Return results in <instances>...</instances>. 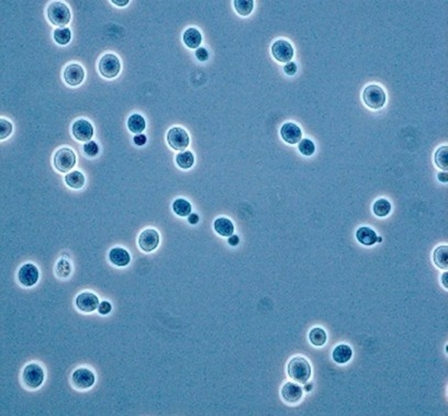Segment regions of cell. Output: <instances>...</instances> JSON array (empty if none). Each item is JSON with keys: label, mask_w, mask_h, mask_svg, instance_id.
<instances>
[{"label": "cell", "mask_w": 448, "mask_h": 416, "mask_svg": "<svg viewBox=\"0 0 448 416\" xmlns=\"http://www.w3.org/2000/svg\"><path fill=\"white\" fill-rule=\"evenodd\" d=\"M196 57L200 62H206L209 58V52L204 47H199L196 51Z\"/></svg>", "instance_id": "obj_36"}, {"label": "cell", "mask_w": 448, "mask_h": 416, "mask_svg": "<svg viewBox=\"0 0 448 416\" xmlns=\"http://www.w3.org/2000/svg\"><path fill=\"white\" fill-rule=\"evenodd\" d=\"M298 149L303 156H312L315 151V145L310 139H302L299 142Z\"/></svg>", "instance_id": "obj_32"}, {"label": "cell", "mask_w": 448, "mask_h": 416, "mask_svg": "<svg viewBox=\"0 0 448 416\" xmlns=\"http://www.w3.org/2000/svg\"><path fill=\"white\" fill-rule=\"evenodd\" d=\"M112 3H114L116 4V6H120V7H124L126 6V4H129V0H112L111 1Z\"/></svg>", "instance_id": "obj_42"}, {"label": "cell", "mask_w": 448, "mask_h": 416, "mask_svg": "<svg viewBox=\"0 0 448 416\" xmlns=\"http://www.w3.org/2000/svg\"><path fill=\"white\" fill-rule=\"evenodd\" d=\"M84 153L89 157H95L99 153V146L94 141H89L84 145Z\"/></svg>", "instance_id": "obj_34"}, {"label": "cell", "mask_w": 448, "mask_h": 416, "mask_svg": "<svg viewBox=\"0 0 448 416\" xmlns=\"http://www.w3.org/2000/svg\"><path fill=\"white\" fill-rule=\"evenodd\" d=\"M309 340L311 344L316 347H322L325 345L326 340H328V335L323 329L321 327H314L309 333Z\"/></svg>", "instance_id": "obj_27"}, {"label": "cell", "mask_w": 448, "mask_h": 416, "mask_svg": "<svg viewBox=\"0 0 448 416\" xmlns=\"http://www.w3.org/2000/svg\"><path fill=\"white\" fill-rule=\"evenodd\" d=\"M40 277V272L36 265L33 264H26L18 271L19 282L24 287H32L36 285Z\"/></svg>", "instance_id": "obj_12"}, {"label": "cell", "mask_w": 448, "mask_h": 416, "mask_svg": "<svg viewBox=\"0 0 448 416\" xmlns=\"http://www.w3.org/2000/svg\"><path fill=\"white\" fill-rule=\"evenodd\" d=\"M288 376L295 382L306 383L311 377L310 363L302 356L294 357L288 364Z\"/></svg>", "instance_id": "obj_1"}, {"label": "cell", "mask_w": 448, "mask_h": 416, "mask_svg": "<svg viewBox=\"0 0 448 416\" xmlns=\"http://www.w3.org/2000/svg\"><path fill=\"white\" fill-rule=\"evenodd\" d=\"M111 310H112V305H111V303L108 302V301H102L99 304V307H98V311H99L100 314H102V315L109 314V313L111 312Z\"/></svg>", "instance_id": "obj_35"}, {"label": "cell", "mask_w": 448, "mask_h": 416, "mask_svg": "<svg viewBox=\"0 0 448 416\" xmlns=\"http://www.w3.org/2000/svg\"><path fill=\"white\" fill-rule=\"evenodd\" d=\"M280 135L286 143L291 145L299 143L302 140V131L294 122H286L281 126Z\"/></svg>", "instance_id": "obj_15"}, {"label": "cell", "mask_w": 448, "mask_h": 416, "mask_svg": "<svg viewBox=\"0 0 448 416\" xmlns=\"http://www.w3.org/2000/svg\"><path fill=\"white\" fill-rule=\"evenodd\" d=\"M128 128L129 130L134 134H142V132L146 128V122L144 117L139 114L134 113L131 115L128 119Z\"/></svg>", "instance_id": "obj_22"}, {"label": "cell", "mask_w": 448, "mask_h": 416, "mask_svg": "<svg viewBox=\"0 0 448 416\" xmlns=\"http://www.w3.org/2000/svg\"><path fill=\"white\" fill-rule=\"evenodd\" d=\"M159 234L154 228H148L140 234L139 236V247L141 251L145 253H150L158 247Z\"/></svg>", "instance_id": "obj_10"}, {"label": "cell", "mask_w": 448, "mask_h": 416, "mask_svg": "<svg viewBox=\"0 0 448 416\" xmlns=\"http://www.w3.org/2000/svg\"><path fill=\"white\" fill-rule=\"evenodd\" d=\"M304 384H305V383H304ZM304 390L306 391V392H309V391L312 390V384H311V383H306V384L304 385Z\"/></svg>", "instance_id": "obj_44"}, {"label": "cell", "mask_w": 448, "mask_h": 416, "mask_svg": "<svg viewBox=\"0 0 448 416\" xmlns=\"http://www.w3.org/2000/svg\"><path fill=\"white\" fill-rule=\"evenodd\" d=\"M437 179L440 180L441 183H447V179H448V175L446 171H441V173H438L437 174Z\"/></svg>", "instance_id": "obj_41"}, {"label": "cell", "mask_w": 448, "mask_h": 416, "mask_svg": "<svg viewBox=\"0 0 448 416\" xmlns=\"http://www.w3.org/2000/svg\"><path fill=\"white\" fill-rule=\"evenodd\" d=\"M356 238L364 246H373L377 243L378 235L373 228L368 227H362L357 229Z\"/></svg>", "instance_id": "obj_19"}, {"label": "cell", "mask_w": 448, "mask_h": 416, "mask_svg": "<svg viewBox=\"0 0 448 416\" xmlns=\"http://www.w3.org/2000/svg\"><path fill=\"white\" fill-rule=\"evenodd\" d=\"M191 204L186 199L178 198L173 202V211L176 213L178 217L186 218L191 214Z\"/></svg>", "instance_id": "obj_25"}, {"label": "cell", "mask_w": 448, "mask_h": 416, "mask_svg": "<svg viewBox=\"0 0 448 416\" xmlns=\"http://www.w3.org/2000/svg\"><path fill=\"white\" fill-rule=\"evenodd\" d=\"M167 142L173 150L184 151L189 146L190 139H189L186 130L180 128V126H174L168 131Z\"/></svg>", "instance_id": "obj_7"}, {"label": "cell", "mask_w": 448, "mask_h": 416, "mask_svg": "<svg viewBox=\"0 0 448 416\" xmlns=\"http://www.w3.org/2000/svg\"><path fill=\"white\" fill-rule=\"evenodd\" d=\"M183 41L187 47L197 50L202 42V36L198 29L189 28L183 34Z\"/></svg>", "instance_id": "obj_20"}, {"label": "cell", "mask_w": 448, "mask_h": 416, "mask_svg": "<svg viewBox=\"0 0 448 416\" xmlns=\"http://www.w3.org/2000/svg\"><path fill=\"white\" fill-rule=\"evenodd\" d=\"M363 100L370 109H381L386 105V92L380 86L369 85L363 91Z\"/></svg>", "instance_id": "obj_3"}, {"label": "cell", "mask_w": 448, "mask_h": 416, "mask_svg": "<svg viewBox=\"0 0 448 416\" xmlns=\"http://www.w3.org/2000/svg\"><path fill=\"white\" fill-rule=\"evenodd\" d=\"M176 163L180 168L189 169L191 168L194 163V156L190 151H184L176 156Z\"/></svg>", "instance_id": "obj_28"}, {"label": "cell", "mask_w": 448, "mask_h": 416, "mask_svg": "<svg viewBox=\"0 0 448 416\" xmlns=\"http://www.w3.org/2000/svg\"><path fill=\"white\" fill-rule=\"evenodd\" d=\"M199 215L196 214V213H191V214H189V217H188V222L194 225V224H197L199 222Z\"/></svg>", "instance_id": "obj_40"}, {"label": "cell", "mask_w": 448, "mask_h": 416, "mask_svg": "<svg viewBox=\"0 0 448 416\" xmlns=\"http://www.w3.org/2000/svg\"><path fill=\"white\" fill-rule=\"evenodd\" d=\"M72 133L76 140L79 142H89L94 136V126L89 121L79 119L74 122L72 126Z\"/></svg>", "instance_id": "obj_11"}, {"label": "cell", "mask_w": 448, "mask_h": 416, "mask_svg": "<svg viewBox=\"0 0 448 416\" xmlns=\"http://www.w3.org/2000/svg\"><path fill=\"white\" fill-rule=\"evenodd\" d=\"M53 163L58 171L67 174L76 165V155L71 149L62 148L55 153Z\"/></svg>", "instance_id": "obj_4"}, {"label": "cell", "mask_w": 448, "mask_h": 416, "mask_svg": "<svg viewBox=\"0 0 448 416\" xmlns=\"http://www.w3.org/2000/svg\"><path fill=\"white\" fill-rule=\"evenodd\" d=\"M433 261L441 269H447L448 267V247L447 245L438 246L433 253Z\"/></svg>", "instance_id": "obj_24"}, {"label": "cell", "mask_w": 448, "mask_h": 416, "mask_svg": "<svg viewBox=\"0 0 448 416\" xmlns=\"http://www.w3.org/2000/svg\"><path fill=\"white\" fill-rule=\"evenodd\" d=\"M271 54L275 60L287 64V63L291 62L292 58H294L295 51L288 41L277 40L271 45Z\"/></svg>", "instance_id": "obj_8"}, {"label": "cell", "mask_w": 448, "mask_h": 416, "mask_svg": "<svg viewBox=\"0 0 448 416\" xmlns=\"http://www.w3.org/2000/svg\"><path fill=\"white\" fill-rule=\"evenodd\" d=\"M284 71H285V73H286L287 75L292 76V75L296 74L297 71H298V68H297V65L295 64V63L289 62V63H287V64L285 65Z\"/></svg>", "instance_id": "obj_37"}, {"label": "cell", "mask_w": 448, "mask_h": 416, "mask_svg": "<svg viewBox=\"0 0 448 416\" xmlns=\"http://www.w3.org/2000/svg\"><path fill=\"white\" fill-rule=\"evenodd\" d=\"M63 77L68 86H79L85 79V71L79 64H70L65 67Z\"/></svg>", "instance_id": "obj_13"}, {"label": "cell", "mask_w": 448, "mask_h": 416, "mask_svg": "<svg viewBox=\"0 0 448 416\" xmlns=\"http://www.w3.org/2000/svg\"><path fill=\"white\" fill-rule=\"evenodd\" d=\"M71 10L64 2L53 1L47 7V18L57 28H65L71 21Z\"/></svg>", "instance_id": "obj_2"}, {"label": "cell", "mask_w": 448, "mask_h": 416, "mask_svg": "<svg viewBox=\"0 0 448 416\" xmlns=\"http://www.w3.org/2000/svg\"><path fill=\"white\" fill-rule=\"evenodd\" d=\"M447 151H448L447 145L441 146V148L436 151L435 156H434V161H435V164L437 165V167L443 169V170H445V171L448 168V157H447L448 155H447Z\"/></svg>", "instance_id": "obj_30"}, {"label": "cell", "mask_w": 448, "mask_h": 416, "mask_svg": "<svg viewBox=\"0 0 448 416\" xmlns=\"http://www.w3.org/2000/svg\"><path fill=\"white\" fill-rule=\"evenodd\" d=\"M442 282H443V285H445V288L448 287V285H447V272H444L442 275Z\"/></svg>", "instance_id": "obj_43"}, {"label": "cell", "mask_w": 448, "mask_h": 416, "mask_svg": "<svg viewBox=\"0 0 448 416\" xmlns=\"http://www.w3.org/2000/svg\"><path fill=\"white\" fill-rule=\"evenodd\" d=\"M65 183L73 189H80L85 185V176L79 170H74L65 176Z\"/></svg>", "instance_id": "obj_23"}, {"label": "cell", "mask_w": 448, "mask_h": 416, "mask_svg": "<svg viewBox=\"0 0 448 416\" xmlns=\"http://www.w3.org/2000/svg\"><path fill=\"white\" fill-rule=\"evenodd\" d=\"M373 211L378 218H386L391 212V203L387 199H378L373 204Z\"/></svg>", "instance_id": "obj_26"}, {"label": "cell", "mask_w": 448, "mask_h": 416, "mask_svg": "<svg viewBox=\"0 0 448 416\" xmlns=\"http://www.w3.org/2000/svg\"><path fill=\"white\" fill-rule=\"evenodd\" d=\"M134 143L139 146H143L146 142H148V138L144 134H138L134 136Z\"/></svg>", "instance_id": "obj_38"}, {"label": "cell", "mask_w": 448, "mask_h": 416, "mask_svg": "<svg viewBox=\"0 0 448 416\" xmlns=\"http://www.w3.org/2000/svg\"><path fill=\"white\" fill-rule=\"evenodd\" d=\"M227 243L230 244L231 246H237L238 244H240V237L237 236V235H231V236H228V239H227Z\"/></svg>", "instance_id": "obj_39"}, {"label": "cell", "mask_w": 448, "mask_h": 416, "mask_svg": "<svg viewBox=\"0 0 448 416\" xmlns=\"http://www.w3.org/2000/svg\"><path fill=\"white\" fill-rule=\"evenodd\" d=\"M72 381L77 389L85 390L91 388L95 384L96 377L88 368H79L73 373Z\"/></svg>", "instance_id": "obj_9"}, {"label": "cell", "mask_w": 448, "mask_h": 416, "mask_svg": "<svg viewBox=\"0 0 448 416\" xmlns=\"http://www.w3.org/2000/svg\"><path fill=\"white\" fill-rule=\"evenodd\" d=\"M98 70L100 74L106 78H114L121 71V63L119 57L114 54H105L99 60Z\"/></svg>", "instance_id": "obj_5"}, {"label": "cell", "mask_w": 448, "mask_h": 416, "mask_svg": "<svg viewBox=\"0 0 448 416\" xmlns=\"http://www.w3.org/2000/svg\"><path fill=\"white\" fill-rule=\"evenodd\" d=\"M54 40L60 45H66L72 38V32L70 28H57L54 31Z\"/></svg>", "instance_id": "obj_31"}, {"label": "cell", "mask_w": 448, "mask_h": 416, "mask_svg": "<svg viewBox=\"0 0 448 416\" xmlns=\"http://www.w3.org/2000/svg\"><path fill=\"white\" fill-rule=\"evenodd\" d=\"M99 304L98 297L92 292H82L76 298V306L81 312H94L98 309Z\"/></svg>", "instance_id": "obj_14"}, {"label": "cell", "mask_w": 448, "mask_h": 416, "mask_svg": "<svg viewBox=\"0 0 448 416\" xmlns=\"http://www.w3.org/2000/svg\"><path fill=\"white\" fill-rule=\"evenodd\" d=\"M352 356H353V350L346 344H340L338 346H336L332 352L333 360L336 364H339V365L348 363V361L352 359Z\"/></svg>", "instance_id": "obj_21"}, {"label": "cell", "mask_w": 448, "mask_h": 416, "mask_svg": "<svg viewBox=\"0 0 448 416\" xmlns=\"http://www.w3.org/2000/svg\"><path fill=\"white\" fill-rule=\"evenodd\" d=\"M213 228L220 236L228 237L234 234V224L227 218H218L213 223Z\"/></svg>", "instance_id": "obj_18"}, {"label": "cell", "mask_w": 448, "mask_h": 416, "mask_svg": "<svg viewBox=\"0 0 448 416\" xmlns=\"http://www.w3.org/2000/svg\"><path fill=\"white\" fill-rule=\"evenodd\" d=\"M24 383L30 389H37L44 381V370L37 364H29L23 370Z\"/></svg>", "instance_id": "obj_6"}, {"label": "cell", "mask_w": 448, "mask_h": 416, "mask_svg": "<svg viewBox=\"0 0 448 416\" xmlns=\"http://www.w3.org/2000/svg\"><path fill=\"white\" fill-rule=\"evenodd\" d=\"M109 261L114 266L125 267L131 262L130 253L122 247H114L109 252Z\"/></svg>", "instance_id": "obj_17"}, {"label": "cell", "mask_w": 448, "mask_h": 416, "mask_svg": "<svg viewBox=\"0 0 448 416\" xmlns=\"http://www.w3.org/2000/svg\"><path fill=\"white\" fill-rule=\"evenodd\" d=\"M303 395V389L301 388V385L297 384L295 382H286L284 385H282L281 389V396L286 402L288 403H297L299 402L302 398Z\"/></svg>", "instance_id": "obj_16"}, {"label": "cell", "mask_w": 448, "mask_h": 416, "mask_svg": "<svg viewBox=\"0 0 448 416\" xmlns=\"http://www.w3.org/2000/svg\"><path fill=\"white\" fill-rule=\"evenodd\" d=\"M12 124L6 119L0 120V140L7 139L12 132Z\"/></svg>", "instance_id": "obj_33"}, {"label": "cell", "mask_w": 448, "mask_h": 416, "mask_svg": "<svg viewBox=\"0 0 448 416\" xmlns=\"http://www.w3.org/2000/svg\"><path fill=\"white\" fill-rule=\"evenodd\" d=\"M233 4H234L236 12L243 17L250 16L253 9H254V1L253 0H235Z\"/></svg>", "instance_id": "obj_29"}]
</instances>
